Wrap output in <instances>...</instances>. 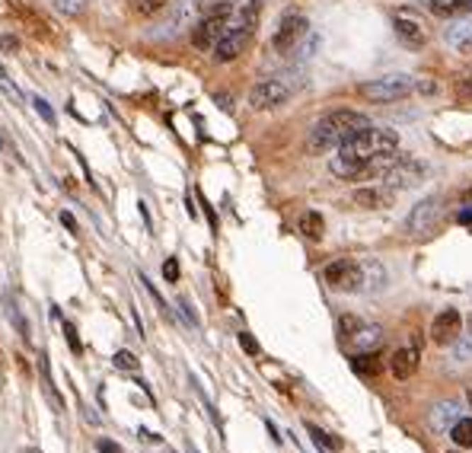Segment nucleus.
I'll use <instances>...</instances> for the list:
<instances>
[{
  "label": "nucleus",
  "mask_w": 472,
  "mask_h": 453,
  "mask_svg": "<svg viewBox=\"0 0 472 453\" xmlns=\"http://www.w3.org/2000/svg\"><path fill=\"white\" fill-rule=\"evenodd\" d=\"M399 150V134L389 128H361L354 138H348L342 147H335L332 157V172L338 179H364V176H383Z\"/></svg>",
  "instance_id": "f257e3e1"
},
{
  "label": "nucleus",
  "mask_w": 472,
  "mask_h": 453,
  "mask_svg": "<svg viewBox=\"0 0 472 453\" xmlns=\"http://www.w3.org/2000/svg\"><path fill=\"white\" fill-rule=\"evenodd\" d=\"M367 115L354 112V108H335V112L322 115V118L313 125L310 131V150L322 153V150H335L342 147L348 138H354L361 128H367Z\"/></svg>",
  "instance_id": "f03ea898"
},
{
  "label": "nucleus",
  "mask_w": 472,
  "mask_h": 453,
  "mask_svg": "<svg viewBox=\"0 0 472 453\" xmlns=\"http://www.w3.org/2000/svg\"><path fill=\"white\" fill-rule=\"evenodd\" d=\"M233 13H236V16H230L220 42L214 45V57L220 64H227V61H233V57L242 55V48L249 45V38H252V32H255V23H259L262 4H259V0H242Z\"/></svg>",
  "instance_id": "7ed1b4c3"
},
{
  "label": "nucleus",
  "mask_w": 472,
  "mask_h": 453,
  "mask_svg": "<svg viewBox=\"0 0 472 453\" xmlns=\"http://www.w3.org/2000/svg\"><path fill=\"white\" fill-rule=\"evenodd\" d=\"M230 16H233V6H230L227 0L214 4L208 13H204L201 23L195 26V32H191V45H195L198 51H214V45L220 42L223 29H227Z\"/></svg>",
  "instance_id": "20e7f679"
},
{
  "label": "nucleus",
  "mask_w": 472,
  "mask_h": 453,
  "mask_svg": "<svg viewBox=\"0 0 472 453\" xmlns=\"http://www.w3.org/2000/svg\"><path fill=\"white\" fill-rule=\"evenodd\" d=\"M357 93L370 102H395V99H405L412 93V77L405 74H389V77H376L370 83H361Z\"/></svg>",
  "instance_id": "39448f33"
},
{
  "label": "nucleus",
  "mask_w": 472,
  "mask_h": 453,
  "mask_svg": "<svg viewBox=\"0 0 472 453\" xmlns=\"http://www.w3.org/2000/svg\"><path fill=\"white\" fill-rule=\"evenodd\" d=\"M421 176H425V166L415 163L412 157H395L393 163L383 169V189H389L395 195V191L402 189H415V185L421 182Z\"/></svg>",
  "instance_id": "423d86ee"
},
{
  "label": "nucleus",
  "mask_w": 472,
  "mask_h": 453,
  "mask_svg": "<svg viewBox=\"0 0 472 453\" xmlns=\"http://www.w3.org/2000/svg\"><path fill=\"white\" fill-rule=\"evenodd\" d=\"M322 278H325V284H329L332 291L351 293V291H357V287L364 284V265H357L354 259H335V262L325 265Z\"/></svg>",
  "instance_id": "0eeeda50"
},
{
  "label": "nucleus",
  "mask_w": 472,
  "mask_h": 453,
  "mask_svg": "<svg viewBox=\"0 0 472 453\" xmlns=\"http://www.w3.org/2000/svg\"><path fill=\"white\" fill-rule=\"evenodd\" d=\"M306 32H310L306 16H300V13H287V16L278 23V32H274V38H271V48L278 51V55H291V51L306 38Z\"/></svg>",
  "instance_id": "6e6552de"
},
{
  "label": "nucleus",
  "mask_w": 472,
  "mask_h": 453,
  "mask_svg": "<svg viewBox=\"0 0 472 453\" xmlns=\"http://www.w3.org/2000/svg\"><path fill=\"white\" fill-rule=\"evenodd\" d=\"M293 89L287 86L281 77H271V80H259L252 86V93H249V106L259 108V112H265V108H278L284 106L287 99H291Z\"/></svg>",
  "instance_id": "1a4fd4ad"
},
{
  "label": "nucleus",
  "mask_w": 472,
  "mask_h": 453,
  "mask_svg": "<svg viewBox=\"0 0 472 453\" xmlns=\"http://www.w3.org/2000/svg\"><path fill=\"white\" fill-rule=\"evenodd\" d=\"M437 217H440V198L431 195V198H425L421 204L412 208V214H408V220H405V230L412 236H427L434 227H437Z\"/></svg>",
  "instance_id": "9d476101"
},
{
  "label": "nucleus",
  "mask_w": 472,
  "mask_h": 453,
  "mask_svg": "<svg viewBox=\"0 0 472 453\" xmlns=\"http://www.w3.org/2000/svg\"><path fill=\"white\" fill-rule=\"evenodd\" d=\"M393 26H395V35H399V42L408 45V48H421V45L427 42L425 23H421V16H415L412 10H399V13H395Z\"/></svg>",
  "instance_id": "9b49d317"
},
{
  "label": "nucleus",
  "mask_w": 472,
  "mask_h": 453,
  "mask_svg": "<svg viewBox=\"0 0 472 453\" xmlns=\"http://www.w3.org/2000/svg\"><path fill=\"white\" fill-rule=\"evenodd\" d=\"M459 329H463V316L459 310H440L431 323V342L434 345H456L459 342Z\"/></svg>",
  "instance_id": "f8f14e48"
},
{
  "label": "nucleus",
  "mask_w": 472,
  "mask_h": 453,
  "mask_svg": "<svg viewBox=\"0 0 472 453\" xmlns=\"http://www.w3.org/2000/svg\"><path fill=\"white\" fill-rule=\"evenodd\" d=\"M444 42L453 51H459V55H469L472 51V13L453 16V23L444 29Z\"/></svg>",
  "instance_id": "ddd939ff"
},
{
  "label": "nucleus",
  "mask_w": 472,
  "mask_h": 453,
  "mask_svg": "<svg viewBox=\"0 0 472 453\" xmlns=\"http://www.w3.org/2000/svg\"><path fill=\"white\" fill-rule=\"evenodd\" d=\"M418 348L415 345H405V348H395L393 357H389V370H393L395 380H408V376H415V370H418Z\"/></svg>",
  "instance_id": "4468645a"
},
{
  "label": "nucleus",
  "mask_w": 472,
  "mask_h": 453,
  "mask_svg": "<svg viewBox=\"0 0 472 453\" xmlns=\"http://www.w3.org/2000/svg\"><path fill=\"white\" fill-rule=\"evenodd\" d=\"M380 342H383V329H380V325H364L361 323L354 329V335H351L344 345H354L357 351H376V348H380Z\"/></svg>",
  "instance_id": "2eb2a0df"
},
{
  "label": "nucleus",
  "mask_w": 472,
  "mask_h": 453,
  "mask_svg": "<svg viewBox=\"0 0 472 453\" xmlns=\"http://www.w3.org/2000/svg\"><path fill=\"white\" fill-rule=\"evenodd\" d=\"M389 201H393V191L383 189V185H376V189H361V191H354V204H361V208H386Z\"/></svg>",
  "instance_id": "dca6fc26"
},
{
  "label": "nucleus",
  "mask_w": 472,
  "mask_h": 453,
  "mask_svg": "<svg viewBox=\"0 0 472 453\" xmlns=\"http://www.w3.org/2000/svg\"><path fill=\"white\" fill-rule=\"evenodd\" d=\"M431 13L440 19H453L472 13V0H431Z\"/></svg>",
  "instance_id": "f3484780"
},
{
  "label": "nucleus",
  "mask_w": 472,
  "mask_h": 453,
  "mask_svg": "<svg viewBox=\"0 0 472 453\" xmlns=\"http://www.w3.org/2000/svg\"><path fill=\"white\" fill-rule=\"evenodd\" d=\"M125 4H128V10L137 13V16L153 19V16H159V13L169 6V0H125Z\"/></svg>",
  "instance_id": "a211bd4d"
},
{
  "label": "nucleus",
  "mask_w": 472,
  "mask_h": 453,
  "mask_svg": "<svg viewBox=\"0 0 472 453\" xmlns=\"http://www.w3.org/2000/svg\"><path fill=\"white\" fill-rule=\"evenodd\" d=\"M4 306H6V319H10V323L16 325L19 335H23L26 342H29V323L23 319V313H19V306H16V300H13V293H10V291L4 293Z\"/></svg>",
  "instance_id": "6ab92c4d"
},
{
  "label": "nucleus",
  "mask_w": 472,
  "mask_h": 453,
  "mask_svg": "<svg viewBox=\"0 0 472 453\" xmlns=\"http://www.w3.org/2000/svg\"><path fill=\"white\" fill-rule=\"evenodd\" d=\"M450 440L456 447H463V450H466V447H472V418H456V421H453V425H450Z\"/></svg>",
  "instance_id": "aec40b11"
},
{
  "label": "nucleus",
  "mask_w": 472,
  "mask_h": 453,
  "mask_svg": "<svg viewBox=\"0 0 472 453\" xmlns=\"http://www.w3.org/2000/svg\"><path fill=\"white\" fill-rule=\"evenodd\" d=\"M351 367L364 376H373L376 370H380V357H376V351H357L354 361H351Z\"/></svg>",
  "instance_id": "412c9836"
},
{
  "label": "nucleus",
  "mask_w": 472,
  "mask_h": 453,
  "mask_svg": "<svg viewBox=\"0 0 472 453\" xmlns=\"http://www.w3.org/2000/svg\"><path fill=\"white\" fill-rule=\"evenodd\" d=\"M300 230H303V236H310V240H322V217H319V211H306L303 217H300Z\"/></svg>",
  "instance_id": "4be33fe9"
},
{
  "label": "nucleus",
  "mask_w": 472,
  "mask_h": 453,
  "mask_svg": "<svg viewBox=\"0 0 472 453\" xmlns=\"http://www.w3.org/2000/svg\"><path fill=\"white\" fill-rule=\"evenodd\" d=\"M306 431H310V437L313 440H316V444L319 447H322V450H329V453H338V450H342V440H338V437H332V434H325L322 431V427H316V425H306Z\"/></svg>",
  "instance_id": "5701e85b"
},
{
  "label": "nucleus",
  "mask_w": 472,
  "mask_h": 453,
  "mask_svg": "<svg viewBox=\"0 0 472 453\" xmlns=\"http://www.w3.org/2000/svg\"><path fill=\"white\" fill-rule=\"evenodd\" d=\"M42 383H45V396L51 399V406H55V412H64V399L57 396L55 389V380H51V370H48V361L42 357Z\"/></svg>",
  "instance_id": "b1692460"
},
{
  "label": "nucleus",
  "mask_w": 472,
  "mask_h": 453,
  "mask_svg": "<svg viewBox=\"0 0 472 453\" xmlns=\"http://www.w3.org/2000/svg\"><path fill=\"white\" fill-rule=\"evenodd\" d=\"M112 364L118 370H128V374H137V357L131 354V351H118V354L112 357Z\"/></svg>",
  "instance_id": "393cba45"
},
{
  "label": "nucleus",
  "mask_w": 472,
  "mask_h": 453,
  "mask_svg": "<svg viewBox=\"0 0 472 453\" xmlns=\"http://www.w3.org/2000/svg\"><path fill=\"white\" fill-rule=\"evenodd\" d=\"M140 284H144V287H147V293H150V297H153V303H157V306H159V310H163V316H169V310H166V300H163V297H159V291H157V287H153V284H150V281H147V274H140Z\"/></svg>",
  "instance_id": "a878e982"
},
{
  "label": "nucleus",
  "mask_w": 472,
  "mask_h": 453,
  "mask_svg": "<svg viewBox=\"0 0 472 453\" xmlns=\"http://www.w3.org/2000/svg\"><path fill=\"white\" fill-rule=\"evenodd\" d=\"M61 325H64V335H67L70 351H77V354H80V351H83V345H80V338H77V329L67 323V319H61Z\"/></svg>",
  "instance_id": "bb28decb"
},
{
  "label": "nucleus",
  "mask_w": 472,
  "mask_h": 453,
  "mask_svg": "<svg viewBox=\"0 0 472 453\" xmlns=\"http://www.w3.org/2000/svg\"><path fill=\"white\" fill-rule=\"evenodd\" d=\"M55 4H57V10H61V13H70V16H74V13L83 10L86 0H55Z\"/></svg>",
  "instance_id": "cd10ccee"
},
{
  "label": "nucleus",
  "mask_w": 472,
  "mask_h": 453,
  "mask_svg": "<svg viewBox=\"0 0 472 453\" xmlns=\"http://www.w3.org/2000/svg\"><path fill=\"white\" fill-rule=\"evenodd\" d=\"M240 348L246 351V354H259V342H255L249 332H240Z\"/></svg>",
  "instance_id": "c85d7f7f"
},
{
  "label": "nucleus",
  "mask_w": 472,
  "mask_h": 453,
  "mask_svg": "<svg viewBox=\"0 0 472 453\" xmlns=\"http://www.w3.org/2000/svg\"><path fill=\"white\" fill-rule=\"evenodd\" d=\"M163 278L172 281V284L179 281V262H176V259H166V262H163Z\"/></svg>",
  "instance_id": "c756f323"
},
{
  "label": "nucleus",
  "mask_w": 472,
  "mask_h": 453,
  "mask_svg": "<svg viewBox=\"0 0 472 453\" xmlns=\"http://www.w3.org/2000/svg\"><path fill=\"white\" fill-rule=\"evenodd\" d=\"M32 106H35V112L42 115L45 121H55V112L48 108V102H45V99H38V96H35V99H32Z\"/></svg>",
  "instance_id": "7c9ffc66"
},
{
  "label": "nucleus",
  "mask_w": 472,
  "mask_h": 453,
  "mask_svg": "<svg viewBox=\"0 0 472 453\" xmlns=\"http://www.w3.org/2000/svg\"><path fill=\"white\" fill-rule=\"evenodd\" d=\"M96 450H99V453H121V447L115 444V440H108V437H99V440H96Z\"/></svg>",
  "instance_id": "2f4dec72"
},
{
  "label": "nucleus",
  "mask_w": 472,
  "mask_h": 453,
  "mask_svg": "<svg viewBox=\"0 0 472 453\" xmlns=\"http://www.w3.org/2000/svg\"><path fill=\"white\" fill-rule=\"evenodd\" d=\"M179 306H182V316H185V323H189V325H198V316H195V310H191V303H189V300H179Z\"/></svg>",
  "instance_id": "473e14b6"
},
{
  "label": "nucleus",
  "mask_w": 472,
  "mask_h": 453,
  "mask_svg": "<svg viewBox=\"0 0 472 453\" xmlns=\"http://www.w3.org/2000/svg\"><path fill=\"white\" fill-rule=\"evenodd\" d=\"M0 83H4V86L10 89V93H16V89H13V83H10V77H6V70H4V67H0Z\"/></svg>",
  "instance_id": "72a5a7b5"
},
{
  "label": "nucleus",
  "mask_w": 472,
  "mask_h": 453,
  "mask_svg": "<svg viewBox=\"0 0 472 453\" xmlns=\"http://www.w3.org/2000/svg\"><path fill=\"white\" fill-rule=\"evenodd\" d=\"M140 437H144L147 444H150V440H159V434H150V431H147V427H140Z\"/></svg>",
  "instance_id": "f704fd0d"
},
{
  "label": "nucleus",
  "mask_w": 472,
  "mask_h": 453,
  "mask_svg": "<svg viewBox=\"0 0 472 453\" xmlns=\"http://www.w3.org/2000/svg\"><path fill=\"white\" fill-rule=\"evenodd\" d=\"M61 223H64L67 230H74V227H77V223H74V217H70V214H61Z\"/></svg>",
  "instance_id": "c9c22d12"
},
{
  "label": "nucleus",
  "mask_w": 472,
  "mask_h": 453,
  "mask_svg": "<svg viewBox=\"0 0 472 453\" xmlns=\"http://www.w3.org/2000/svg\"><path fill=\"white\" fill-rule=\"evenodd\" d=\"M0 45H4L6 51H16V38H4V42H0Z\"/></svg>",
  "instance_id": "e433bc0d"
},
{
  "label": "nucleus",
  "mask_w": 472,
  "mask_h": 453,
  "mask_svg": "<svg viewBox=\"0 0 472 453\" xmlns=\"http://www.w3.org/2000/svg\"><path fill=\"white\" fill-rule=\"evenodd\" d=\"M459 220H463V223H472V208H469V211H459Z\"/></svg>",
  "instance_id": "4c0bfd02"
},
{
  "label": "nucleus",
  "mask_w": 472,
  "mask_h": 453,
  "mask_svg": "<svg viewBox=\"0 0 472 453\" xmlns=\"http://www.w3.org/2000/svg\"><path fill=\"white\" fill-rule=\"evenodd\" d=\"M189 453H201V450H198V447H195V444H189Z\"/></svg>",
  "instance_id": "58836bf2"
},
{
  "label": "nucleus",
  "mask_w": 472,
  "mask_h": 453,
  "mask_svg": "<svg viewBox=\"0 0 472 453\" xmlns=\"http://www.w3.org/2000/svg\"><path fill=\"white\" fill-rule=\"evenodd\" d=\"M466 396H469V406H472V386H469V389H466Z\"/></svg>",
  "instance_id": "ea45409f"
},
{
  "label": "nucleus",
  "mask_w": 472,
  "mask_h": 453,
  "mask_svg": "<svg viewBox=\"0 0 472 453\" xmlns=\"http://www.w3.org/2000/svg\"><path fill=\"white\" fill-rule=\"evenodd\" d=\"M26 453H42V450H32V447H29V450H26Z\"/></svg>",
  "instance_id": "a19ab883"
},
{
  "label": "nucleus",
  "mask_w": 472,
  "mask_h": 453,
  "mask_svg": "<svg viewBox=\"0 0 472 453\" xmlns=\"http://www.w3.org/2000/svg\"><path fill=\"white\" fill-rule=\"evenodd\" d=\"M469 93H472V77H469Z\"/></svg>",
  "instance_id": "79ce46f5"
},
{
  "label": "nucleus",
  "mask_w": 472,
  "mask_h": 453,
  "mask_svg": "<svg viewBox=\"0 0 472 453\" xmlns=\"http://www.w3.org/2000/svg\"><path fill=\"white\" fill-rule=\"evenodd\" d=\"M163 453H176V450H163Z\"/></svg>",
  "instance_id": "37998d69"
}]
</instances>
